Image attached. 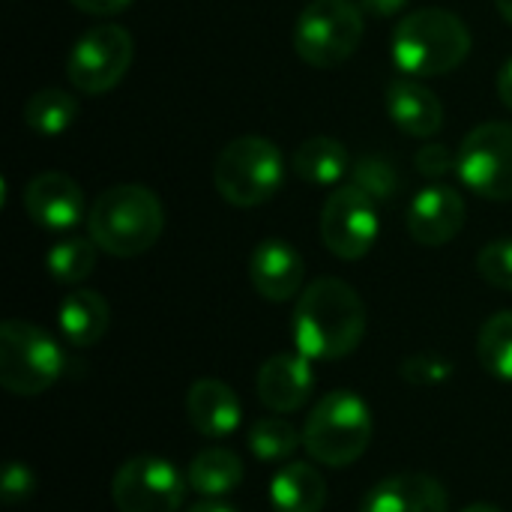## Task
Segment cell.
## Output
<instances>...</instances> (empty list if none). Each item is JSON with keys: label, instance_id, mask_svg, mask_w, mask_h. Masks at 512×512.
I'll use <instances>...</instances> for the list:
<instances>
[{"label": "cell", "instance_id": "cell-13", "mask_svg": "<svg viewBox=\"0 0 512 512\" xmlns=\"http://www.w3.org/2000/svg\"><path fill=\"white\" fill-rule=\"evenodd\" d=\"M405 225L420 246H447L465 225V201L450 186H426L411 198Z\"/></svg>", "mask_w": 512, "mask_h": 512}, {"label": "cell", "instance_id": "cell-34", "mask_svg": "<svg viewBox=\"0 0 512 512\" xmlns=\"http://www.w3.org/2000/svg\"><path fill=\"white\" fill-rule=\"evenodd\" d=\"M498 96H501V102L512 111V60H507L501 66V72H498Z\"/></svg>", "mask_w": 512, "mask_h": 512}, {"label": "cell", "instance_id": "cell-36", "mask_svg": "<svg viewBox=\"0 0 512 512\" xmlns=\"http://www.w3.org/2000/svg\"><path fill=\"white\" fill-rule=\"evenodd\" d=\"M495 6H498V12L512 24V0H495Z\"/></svg>", "mask_w": 512, "mask_h": 512}, {"label": "cell", "instance_id": "cell-25", "mask_svg": "<svg viewBox=\"0 0 512 512\" xmlns=\"http://www.w3.org/2000/svg\"><path fill=\"white\" fill-rule=\"evenodd\" d=\"M477 357L492 378L512 384V312H498L483 324Z\"/></svg>", "mask_w": 512, "mask_h": 512}, {"label": "cell", "instance_id": "cell-7", "mask_svg": "<svg viewBox=\"0 0 512 512\" xmlns=\"http://www.w3.org/2000/svg\"><path fill=\"white\" fill-rule=\"evenodd\" d=\"M363 42V12L354 0H312L294 24V51L315 69L345 63Z\"/></svg>", "mask_w": 512, "mask_h": 512}, {"label": "cell", "instance_id": "cell-19", "mask_svg": "<svg viewBox=\"0 0 512 512\" xmlns=\"http://www.w3.org/2000/svg\"><path fill=\"white\" fill-rule=\"evenodd\" d=\"M57 324H60L63 339L72 348H90L108 333L111 309H108L102 294L78 288V291L63 297L60 312H57Z\"/></svg>", "mask_w": 512, "mask_h": 512}, {"label": "cell", "instance_id": "cell-27", "mask_svg": "<svg viewBox=\"0 0 512 512\" xmlns=\"http://www.w3.org/2000/svg\"><path fill=\"white\" fill-rule=\"evenodd\" d=\"M351 186L366 192L372 201H390L399 192V171L390 159L366 153L351 165Z\"/></svg>", "mask_w": 512, "mask_h": 512}, {"label": "cell", "instance_id": "cell-33", "mask_svg": "<svg viewBox=\"0 0 512 512\" xmlns=\"http://www.w3.org/2000/svg\"><path fill=\"white\" fill-rule=\"evenodd\" d=\"M405 6H408V0H360V9H366L375 18H390Z\"/></svg>", "mask_w": 512, "mask_h": 512}, {"label": "cell", "instance_id": "cell-31", "mask_svg": "<svg viewBox=\"0 0 512 512\" xmlns=\"http://www.w3.org/2000/svg\"><path fill=\"white\" fill-rule=\"evenodd\" d=\"M3 501L6 504H18V501H27L36 489V477L33 471L24 465V462H9L6 471H3Z\"/></svg>", "mask_w": 512, "mask_h": 512}, {"label": "cell", "instance_id": "cell-6", "mask_svg": "<svg viewBox=\"0 0 512 512\" xmlns=\"http://www.w3.org/2000/svg\"><path fill=\"white\" fill-rule=\"evenodd\" d=\"M66 369L63 348L36 324L9 318L0 327V384L12 396L45 393Z\"/></svg>", "mask_w": 512, "mask_h": 512}, {"label": "cell", "instance_id": "cell-24", "mask_svg": "<svg viewBox=\"0 0 512 512\" xmlns=\"http://www.w3.org/2000/svg\"><path fill=\"white\" fill-rule=\"evenodd\" d=\"M96 243L90 237H60L48 255H45V267L54 276V282L60 285H78L84 282L93 267H96Z\"/></svg>", "mask_w": 512, "mask_h": 512}, {"label": "cell", "instance_id": "cell-5", "mask_svg": "<svg viewBox=\"0 0 512 512\" xmlns=\"http://www.w3.org/2000/svg\"><path fill=\"white\" fill-rule=\"evenodd\" d=\"M285 180L282 150L261 135H243L228 141L213 165L216 192L234 207L267 204Z\"/></svg>", "mask_w": 512, "mask_h": 512}, {"label": "cell", "instance_id": "cell-14", "mask_svg": "<svg viewBox=\"0 0 512 512\" xmlns=\"http://www.w3.org/2000/svg\"><path fill=\"white\" fill-rule=\"evenodd\" d=\"M258 399L264 408L273 414H294L300 411L315 390V375H312V360L303 357L300 351L294 354H276L258 369L255 381Z\"/></svg>", "mask_w": 512, "mask_h": 512}, {"label": "cell", "instance_id": "cell-8", "mask_svg": "<svg viewBox=\"0 0 512 512\" xmlns=\"http://www.w3.org/2000/svg\"><path fill=\"white\" fill-rule=\"evenodd\" d=\"M459 180L480 198L512 201V123H480L456 153Z\"/></svg>", "mask_w": 512, "mask_h": 512}, {"label": "cell", "instance_id": "cell-26", "mask_svg": "<svg viewBox=\"0 0 512 512\" xmlns=\"http://www.w3.org/2000/svg\"><path fill=\"white\" fill-rule=\"evenodd\" d=\"M303 444V432L291 426V420L264 417L249 429V450L258 462H285Z\"/></svg>", "mask_w": 512, "mask_h": 512}, {"label": "cell", "instance_id": "cell-20", "mask_svg": "<svg viewBox=\"0 0 512 512\" xmlns=\"http://www.w3.org/2000/svg\"><path fill=\"white\" fill-rule=\"evenodd\" d=\"M327 504V483L318 468L291 462L270 480L273 512H321Z\"/></svg>", "mask_w": 512, "mask_h": 512}, {"label": "cell", "instance_id": "cell-9", "mask_svg": "<svg viewBox=\"0 0 512 512\" xmlns=\"http://www.w3.org/2000/svg\"><path fill=\"white\" fill-rule=\"evenodd\" d=\"M186 492V474L159 456H135L111 477V501L120 512H180Z\"/></svg>", "mask_w": 512, "mask_h": 512}, {"label": "cell", "instance_id": "cell-32", "mask_svg": "<svg viewBox=\"0 0 512 512\" xmlns=\"http://www.w3.org/2000/svg\"><path fill=\"white\" fill-rule=\"evenodd\" d=\"M72 6L87 15H117V12L129 9L132 0H72Z\"/></svg>", "mask_w": 512, "mask_h": 512}, {"label": "cell", "instance_id": "cell-35", "mask_svg": "<svg viewBox=\"0 0 512 512\" xmlns=\"http://www.w3.org/2000/svg\"><path fill=\"white\" fill-rule=\"evenodd\" d=\"M186 512H237L234 507H228V504H222V501H210V498H204L201 504H195L192 510Z\"/></svg>", "mask_w": 512, "mask_h": 512}, {"label": "cell", "instance_id": "cell-10", "mask_svg": "<svg viewBox=\"0 0 512 512\" xmlns=\"http://www.w3.org/2000/svg\"><path fill=\"white\" fill-rule=\"evenodd\" d=\"M132 66V36L120 24L90 27L66 57V75L75 90L99 96L114 90Z\"/></svg>", "mask_w": 512, "mask_h": 512}, {"label": "cell", "instance_id": "cell-22", "mask_svg": "<svg viewBox=\"0 0 512 512\" xmlns=\"http://www.w3.org/2000/svg\"><path fill=\"white\" fill-rule=\"evenodd\" d=\"M291 168L306 183L333 186L336 180L351 174V156L342 141L315 135V138H306L303 144H297V150L291 156Z\"/></svg>", "mask_w": 512, "mask_h": 512}, {"label": "cell", "instance_id": "cell-15", "mask_svg": "<svg viewBox=\"0 0 512 512\" xmlns=\"http://www.w3.org/2000/svg\"><path fill=\"white\" fill-rule=\"evenodd\" d=\"M360 512H450V498L435 477L405 471L375 483L366 492Z\"/></svg>", "mask_w": 512, "mask_h": 512}, {"label": "cell", "instance_id": "cell-11", "mask_svg": "<svg viewBox=\"0 0 512 512\" xmlns=\"http://www.w3.org/2000/svg\"><path fill=\"white\" fill-rule=\"evenodd\" d=\"M381 231L375 201L357 186H339L330 192L321 210V240L342 261H360L369 255Z\"/></svg>", "mask_w": 512, "mask_h": 512}, {"label": "cell", "instance_id": "cell-18", "mask_svg": "<svg viewBox=\"0 0 512 512\" xmlns=\"http://www.w3.org/2000/svg\"><path fill=\"white\" fill-rule=\"evenodd\" d=\"M387 114L390 120L414 138H432L444 126V105L441 99L414 78H396L387 84Z\"/></svg>", "mask_w": 512, "mask_h": 512}, {"label": "cell", "instance_id": "cell-2", "mask_svg": "<svg viewBox=\"0 0 512 512\" xmlns=\"http://www.w3.org/2000/svg\"><path fill=\"white\" fill-rule=\"evenodd\" d=\"M165 228V210L153 189L138 183H123L105 189L87 210L90 240L114 255L135 258L156 246Z\"/></svg>", "mask_w": 512, "mask_h": 512}, {"label": "cell", "instance_id": "cell-30", "mask_svg": "<svg viewBox=\"0 0 512 512\" xmlns=\"http://www.w3.org/2000/svg\"><path fill=\"white\" fill-rule=\"evenodd\" d=\"M417 171L423 177H432V180H441L447 177L450 171H456V153L444 144H423L417 159H414Z\"/></svg>", "mask_w": 512, "mask_h": 512}, {"label": "cell", "instance_id": "cell-29", "mask_svg": "<svg viewBox=\"0 0 512 512\" xmlns=\"http://www.w3.org/2000/svg\"><path fill=\"white\" fill-rule=\"evenodd\" d=\"M453 375V366L438 354H414L402 363V378L414 387H435Z\"/></svg>", "mask_w": 512, "mask_h": 512}, {"label": "cell", "instance_id": "cell-3", "mask_svg": "<svg viewBox=\"0 0 512 512\" xmlns=\"http://www.w3.org/2000/svg\"><path fill=\"white\" fill-rule=\"evenodd\" d=\"M393 63L414 78H438L453 72L471 54V30L447 9H417L393 30Z\"/></svg>", "mask_w": 512, "mask_h": 512}, {"label": "cell", "instance_id": "cell-21", "mask_svg": "<svg viewBox=\"0 0 512 512\" xmlns=\"http://www.w3.org/2000/svg\"><path fill=\"white\" fill-rule=\"evenodd\" d=\"M186 480L195 495L222 501L243 483V462L237 453H231L225 447H207L189 462Z\"/></svg>", "mask_w": 512, "mask_h": 512}, {"label": "cell", "instance_id": "cell-23", "mask_svg": "<svg viewBox=\"0 0 512 512\" xmlns=\"http://www.w3.org/2000/svg\"><path fill=\"white\" fill-rule=\"evenodd\" d=\"M78 102L57 87L36 90L24 105V123L39 135H60L75 123Z\"/></svg>", "mask_w": 512, "mask_h": 512}, {"label": "cell", "instance_id": "cell-28", "mask_svg": "<svg viewBox=\"0 0 512 512\" xmlns=\"http://www.w3.org/2000/svg\"><path fill=\"white\" fill-rule=\"evenodd\" d=\"M477 273L501 291H512V237L492 240L477 255Z\"/></svg>", "mask_w": 512, "mask_h": 512}, {"label": "cell", "instance_id": "cell-4", "mask_svg": "<svg viewBox=\"0 0 512 512\" xmlns=\"http://www.w3.org/2000/svg\"><path fill=\"white\" fill-rule=\"evenodd\" d=\"M372 441V411L351 390H333L321 396L306 417L303 447L327 468L354 465Z\"/></svg>", "mask_w": 512, "mask_h": 512}, {"label": "cell", "instance_id": "cell-37", "mask_svg": "<svg viewBox=\"0 0 512 512\" xmlns=\"http://www.w3.org/2000/svg\"><path fill=\"white\" fill-rule=\"evenodd\" d=\"M462 512H504V510H498V507H492V504H471V507H465Z\"/></svg>", "mask_w": 512, "mask_h": 512}, {"label": "cell", "instance_id": "cell-1", "mask_svg": "<svg viewBox=\"0 0 512 512\" xmlns=\"http://www.w3.org/2000/svg\"><path fill=\"white\" fill-rule=\"evenodd\" d=\"M291 333L303 357L324 363L342 360L354 354L366 336V306L348 282L321 276L303 288L294 306Z\"/></svg>", "mask_w": 512, "mask_h": 512}, {"label": "cell", "instance_id": "cell-17", "mask_svg": "<svg viewBox=\"0 0 512 512\" xmlns=\"http://www.w3.org/2000/svg\"><path fill=\"white\" fill-rule=\"evenodd\" d=\"M186 417L198 435L228 438L237 432L243 420V405L225 381L201 378L186 393Z\"/></svg>", "mask_w": 512, "mask_h": 512}, {"label": "cell", "instance_id": "cell-12", "mask_svg": "<svg viewBox=\"0 0 512 512\" xmlns=\"http://www.w3.org/2000/svg\"><path fill=\"white\" fill-rule=\"evenodd\" d=\"M27 216L48 231H69L84 219V192L63 171L36 174L24 189Z\"/></svg>", "mask_w": 512, "mask_h": 512}, {"label": "cell", "instance_id": "cell-16", "mask_svg": "<svg viewBox=\"0 0 512 512\" xmlns=\"http://www.w3.org/2000/svg\"><path fill=\"white\" fill-rule=\"evenodd\" d=\"M303 276H306V264H303L300 252L285 240L270 237V240L258 243L249 258L252 288L270 303L291 300L303 288Z\"/></svg>", "mask_w": 512, "mask_h": 512}]
</instances>
